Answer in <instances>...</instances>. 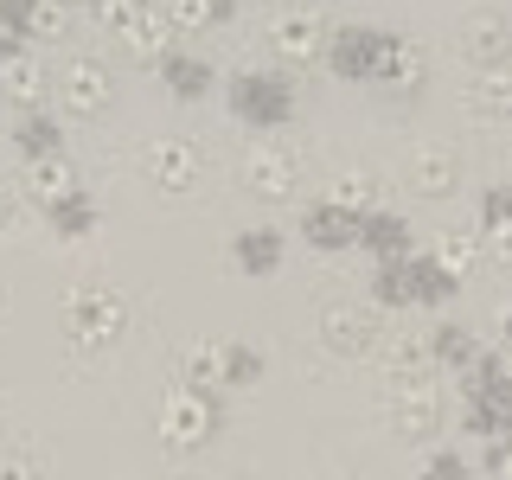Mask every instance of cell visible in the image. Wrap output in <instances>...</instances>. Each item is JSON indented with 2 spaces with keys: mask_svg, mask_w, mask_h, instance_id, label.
<instances>
[{
  "mask_svg": "<svg viewBox=\"0 0 512 480\" xmlns=\"http://www.w3.org/2000/svg\"><path fill=\"white\" fill-rule=\"evenodd\" d=\"M359 250L378 256V263H391V256H410V218L391 212V205H372V212L359 218Z\"/></svg>",
  "mask_w": 512,
  "mask_h": 480,
  "instance_id": "obj_16",
  "label": "cell"
},
{
  "mask_svg": "<svg viewBox=\"0 0 512 480\" xmlns=\"http://www.w3.org/2000/svg\"><path fill=\"white\" fill-rule=\"evenodd\" d=\"M397 39L404 32H384V26H340V32H327V71L333 77H346V84H365V77H384L391 71V52H397Z\"/></svg>",
  "mask_w": 512,
  "mask_h": 480,
  "instance_id": "obj_4",
  "label": "cell"
},
{
  "mask_svg": "<svg viewBox=\"0 0 512 480\" xmlns=\"http://www.w3.org/2000/svg\"><path fill=\"white\" fill-rule=\"evenodd\" d=\"M116 39H122L135 58L160 64V52H173V20H167V7H160V0H148L135 20H122V26H116Z\"/></svg>",
  "mask_w": 512,
  "mask_h": 480,
  "instance_id": "obj_17",
  "label": "cell"
},
{
  "mask_svg": "<svg viewBox=\"0 0 512 480\" xmlns=\"http://www.w3.org/2000/svg\"><path fill=\"white\" fill-rule=\"evenodd\" d=\"M455 186H461V154L442 148V141H416V148H410V192H423V199H448Z\"/></svg>",
  "mask_w": 512,
  "mask_h": 480,
  "instance_id": "obj_13",
  "label": "cell"
},
{
  "mask_svg": "<svg viewBox=\"0 0 512 480\" xmlns=\"http://www.w3.org/2000/svg\"><path fill=\"white\" fill-rule=\"evenodd\" d=\"M154 71H160V84L180 96V103H192V96L212 90V58H205V52H180V45H173V52H160Z\"/></svg>",
  "mask_w": 512,
  "mask_h": 480,
  "instance_id": "obj_19",
  "label": "cell"
},
{
  "mask_svg": "<svg viewBox=\"0 0 512 480\" xmlns=\"http://www.w3.org/2000/svg\"><path fill=\"white\" fill-rule=\"evenodd\" d=\"M269 52H282L288 64H308L327 52V26H320V13L308 0H288V7L269 13Z\"/></svg>",
  "mask_w": 512,
  "mask_h": 480,
  "instance_id": "obj_7",
  "label": "cell"
},
{
  "mask_svg": "<svg viewBox=\"0 0 512 480\" xmlns=\"http://www.w3.org/2000/svg\"><path fill=\"white\" fill-rule=\"evenodd\" d=\"M333 199H340V205H352V212H372V205H384V192H378V180H372V173H346V180L333 186Z\"/></svg>",
  "mask_w": 512,
  "mask_h": 480,
  "instance_id": "obj_27",
  "label": "cell"
},
{
  "mask_svg": "<svg viewBox=\"0 0 512 480\" xmlns=\"http://www.w3.org/2000/svg\"><path fill=\"white\" fill-rule=\"evenodd\" d=\"M436 256H442V269H455V276H468V269H474V256H480V244H474L468 231H448L442 244H436Z\"/></svg>",
  "mask_w": 512,
  "mask_h": 480,
  "instance_id": "obj_29",
  "label": "cell"
},
{
  "mask_svg": "<svg viewBox=\"0 0 512 480\" xmlns=\"http://www.w3.org/2000/svg\"><path fill=\"white\" fill-rule=\"evenodd\" d=\"M231 263L244 269V276H269V269H282V231H276V224L237 231L231 237Z\"/></svg>",
  "mask_w": 512,
  "mask_h": 480,
  "instance_id": "obj_21",
  "label": "cell"
},
{
  "mask_svg": "<svg viewBox=\"0 0 512 480\" xmlns=\"http://www.w3.org/2000/svg\"><path fill=\"white\" fill-rule=\"evenodd\" d=\"M512 218V186H487L480 192V231H487V224H506Z\"/></svg>",
  "mask_w": 512,
  "mask_h": 480,
  "instance_id": "obj_31",
  "label": "cell"
},
{
  "mask_svg": "<svg viewBox=\"0 0 512 480\" xmlns=\"http://www.w3.org/2000/svg\"><path fill=\"white\" fill-rule=\"evenodd\" d=\"M493 480H512V448H506V461H500V468H493Z\"/></svg>",
  "mask_w": 512,
  "mask_h": 480,
  "instance_id": "obj_38",
  "label": "cell"
},
{
  "mask_svg": "<svg viewBox=\"0 0 512 480\" xmlns=\"http://www.w3.org/2000/svg\"><path fill=\"white\" fill-rule=\"evenodd\" d=\"M26 45H32V39H20V32H13V26H0V64H7V58H20Z\"/></svg>",
  "mask_w": 512,
  "mask_h": 480,
  "instance_id": "obj_36",
  "label": "cell"
},
{
  "mask_svg": "<svg viewBox=\"0 0 512 480\" xmlns=\"http://www.w3.org/2000/svg\"><path fill=\"white\" fill-rule=\"evenodd\" d=\"M122 327H128V308L116 288H71L64 295V340L71 346L103 352V346H116Z\"/></svg>",
  "mask_w": 512,
  "mask_h": 480,
  "instance_id": "obj_5",
  "label": "cell"
},
{
  "mask_svg": "<svg viewBox=\"0 0 512 480\" xmlns=\"http://www.w3.org/2000/svg\"><path fill=\"white\" fill-rule=\"evenodd\" d=\"M224 96H231V116L250 122V128H282L295 116V84L276 71H237L224 84Z\"/></svg>",
  "mask_w": 512,
  "mask_h": 480,
  "instance_id": "obj_6",
  "label": "cell"
},
{
  "mask_svg": "<svg viewBox=\"0 0 512 480\" xmlns=\"http://www.w3.org/2000/svg\"><path fill=\"white\" fill-rule=\"evenodd\" d=\"M359 218H365V212H352V205H340V199L327 192V199H308V205H301V237H308L314 250L340 256V250L359 244Z\"/></svg>",
  "mask_w": 512,
  "mask_h": 480,
  "instance_id": "obj_10",
  "label": "cell"
},
{
  "mask_svg": "<svg viewBox=\"0 0 512 480\" xmlns=\"http://www.w3.org/2000/svg\"><path fill=\"white\" fill-rule=\"evenodd\" d=\"M237 180H244L256 199H295V186H301V154H295V148H250L244 167H237Z\"/></svg>",
  "mask_w": 512,
  "mask_h": 480,
  "instance_id": "obj_12",
  "label": "cell"
},
{
  "mask_svg": "<svg viewBox=\"0 0 512 480\" xmlns=\"http://www.w3.org/2000/svg\"><path fill=\"white\" fill-rule=\"evenodd\" d=\"M7 224H13V192L0 186V231H7Z\"/></svg>",
  "mask_w": 512,
  "mask_h": 480,
  "instance_id": "obj_37",
  "label": "cell"
},
{
  "mask_svg": "<svg viewBox=\"0 0 512 480\" xmlns=\"http://www.w3.org/2000/svg\"><path fill=\"white\" fill-rule=\"evenodd\" d=\"M384 372H391V384H410L429 372V340H391L384 346Z\"/></svg>",
  "mask_w": 512,
  "mask_h": 480,
  "instance_id": "obj_26",
  "label": "cell"
},
{
  "mask_svg": "<svg viewBox=\"0 0 512 480\" xmlns=\"http://www.w3.org/2000/svg\"><path fill=\"white\" fill-rule=\"evenodd\" d=\"M141 173H148L160 192H192L205 180V154L180 135H160V141H148V154H141Z\"/></svg>",
  "mask_w": 512,
  "mask_h": 480,
  "instance_id": "obj_8",
  "label": "cell"
},
{
  "mask_svg": "<svg viewBox=\"0 0 512 480\" xmlns=\"http://www.w3.org/2000/svg\"><path fill=\"white\" fill-rule=\"evenodd\" d=\"M32 13H39V0H0V26H13L20 39H32Z\"/></svg>",
  "mask_w": 512,
  "mask_h": 480,
  "instance_id": "obj_33",
  "label": "cell"
},
{
  "mask_svg": "<svg viewBox=\"0 0 512 480\" xmlns=\"http://www.w3.org/2000/svg\"><path fill=\"white\" fill-rule=\"evenodd\" d=\"M487 250L512 269V218H506V224H487Z\"/></svg>",
  "mask_w": 512,
  "mask_h": 480,
  "instance_id": "obj_35",
  "label": "cell"
},
{
  "mask_svg": "<svg viewBox=\"0 0 512 480\" xmlns=\"http://www.w3.org/2000/svg\"><path fill=\"white\" fill-rule=\"evenodd\" d=\"M45 90H52V71H45V58H39V52H20V58L0 64V96H7V103L39 109V103H45Z\"/></svg>",
  "mask_w": 512,
  "mask_h": 480,
  "instance_id": "obj_18",
  "label": "cell"
},
{
  "mask_svg": "<svg viewBox=\"0 0 512 480\" xmlns=\"http://www.w3.org/2000/svg\"><path fill=\"white\" fill-rule=\"evenodd\" d=\"M474 352H480V340H474L468 327H455V320H442V327L429 333V359H436V365H455V372H461Z\"/></svg>",
  "mask_w": 512,
  "mask_h": 480,
  "instance_id": "obj_25",
  "label": "cell"
},
{
  "mask_svg": "<svg viewBox=\"0 0 512 480\" xmlns=\"http://www.w3.org/2000/svg\"><path fill=\"white\" fill-rule=\"evenodd\" d=\"M461 58L468 64H480V71H487V64H506L512 58V20L500 7H474V13H461Z\"/></svg>",
  "mask_w": 512,
  "mask_h": 480,
  "instance_id": "obj_11",
  "label": "cell"
},
{
  "mask_svg": "<svg viewBox=\"0 0 512 480\" xmlns=\"http://www.w3.org/2000/svg\"><path fill=\"white\" fill-rule=\"evenodd\" d=\"M154 429H160V442H167L173 455H192V448H205V442L224 429L218 391H192V384H180V391H173L167 404L154 410Z\"/></svg>",
  "mask_w": 512,
  "mask_h": 480,
  "instance_id": "obj_2",
  "label": "cell"
},
{
  "mask_svg": "<svg viewBox=\"0 0 512 480\" xmlns=\"http://www.w3.org/2000/svg\"><path fill=\"white\" fill-rule=\"evenodd\" d=\"M64 32V0H39V13H32V39H58Z\"/></svg>",
  "mask_w": 512,
  "mask_h": 480,
  "instance_id": "obj_34",
  "label": "cell"
},
{
  "mask_svg": "<svg viewBox=\"0 0 512 480\" xmlns=\"http://www.w3.org/2000/svg\"><path fill=\"white\" fill-rule=\"evenodd\" d=\"M45 218H52V231H58V237H90L96 224H103V205H96L84 186H71L64 199L45 205Z\"/></svg>",
  "mask_w": 512,
  "mask_h": 480,
  "instance_id": "obj_22",
  "label": "cell"
},
{
  "mask_svg": "<svg viewBox=\"0 0 512 480\" xmlns=\"http://www.w3.org/2000/svg\"><path fill=\"white\" fill-rule=\"evenodd\" d=\"M320 340H327L340 359H359V352L378 346V327L365 308H352V301H333V308H320Z\"/></svg>",
  "mask_w": 512,
  "mask_h": 480,
  "instance_id": "obj_14",
  "label": "cell"
},
{
  "mask_svg": "<svg viewBox=\"0 0 512 480\" xmlns=\"http://www.w3.org/2000/svg\"><path fill=\"white\" fill-rule=\"evenodd\" d=\"M416 480H474V468L455 455V448H436V455L423 461V474H416Z\"/></svg>",
  "mask_w": 512,
  "mask_h": 480,
  "instance_id": "obj_30",
  "label": "cell"
},
{
  "mask_svg": "<svg viewBox=\"0 0 512 480\" xmlns=\"http://www.w3.org/2000/svg\"><path fill=\"white\" fill-rule=\"evenodd\" d=\"M167 7L173 32H205V26H224L237 13V0H160Z\"/></svg>",
  "mask_w": 512,
  "mask_h": 480,
  "instance_id": "obj_23",
  "label": "cell"
},
{
  "mask_svg": "<svg viewBox=\"0 0 512 480\" xmlns=\"http://www.w3.org/2000/svg\"><path fill=\"white\" fill-rule=\"evenodd\" d=\"M384 84H423V45H416V39H397V52H391V71H384Z\"/></svg>",
  "mask_w": 512,
  "mask_h": 480,
  "instance_id": "obj_28",
  "label": "cell"
},
{
  "mask_svg": "<svg viewBox=\"0 0 512 480\" xmlns=\"http://www.w3.org/2000/svg\"><path fill=\"white\" fill-rule=\"evenodd\" d=\"M13 148H20V160H45V154H64V122L52 116V109H20V122H13Z\"/></svg>",
  "mask_w": 512,
  "mask_h": 480,
  "instance_id": "obj_20",
  "label": "cell"
},
{
  "mask_svg": "<svg viewBox=\"0 0 512 480\" xmlns=\"http://www.w3.org/2000/svg\"><path fill=\"white\" fill-rule=\"evenodd\" d=\"M436 423H442V410H436V391H429L423 378L397 384V397H391V429H397V436H404V442H423Z\"/></svg>",
  "mask_w": 512,
  "mask_h": 480,
  "instance_id": "obj_15",
  "label": "cell"
},
{
  "mask_svg": "<svg viewBox=\"0 0 512 480\" xmlns=\"http://www.w3.org/2000/svg\"><path fill=\"white\" fill-rule=\"evenodd\" d=\"M455 288H461V276L442 269V256H416V250L372 269V301L378 308H448Z\"/></svg>",
  "mask_w": 512,
  "mask_h": 480,
  "instance_id": "obj_1",
  "label": "cell"
},
{
  "mask_svg": "<svg viewBox=\"0 0 512 480\" xmlns=\"http://www.w3.org/2000/svg\"><path fill=\"white\" fill-rule=\"evenodd\" d=\"M109 64L103 58H90V52H77L71 64L58 71V103L71 109V116H103L109 109Z\"/></svg>",
  "mask_w": 512,
  "mask_h": 480,
  "instance_id": "obj_9",
  "label": "cell"
},
{
  "mask_svg": "<svg viewBox=\"0 0 512 480\" xmlns=\"http://www.w3.org/2000/svg\"><path fill=\"white\" fill-rule=\"evenodd\" d=\"M0 480H45V468H39V455L13 448V455H0Z\"/></svg>",
  "mask_w": 512,
  "mask_h": 480,
  "instance_id": "obj_32",
  "label": "cell"
},
{
  "mask_svg": "<svg viewBox=\"0 0 512 480\" xmlns=\"http://www.w3.org/2000/svg\"><path fill=\"white\" fill-rule=\"evenodd\" d=\"M26 186L32 192H39V199L45 205H52V199H64V192H71L77 180H71V160H64V154H45V160H26Z\"/></svg>",
  "mask_w": 512,
  "mask_h": 480,
  "instance_id": "obj_24",
  "label": "cell"
},
{
  "mask_svg": "<svg viewBox=\"0 0 512 480\" xmlns=\"http://www.w3.org/2000/svg\"><path fill=\"white\" fill-rule=\"evenodd\" d=\"M263 378V352L250 340H205L186 352V384L192 391H244V384Z\"/></svg>",
  "mask_w": 512,
  "mask_h": 480,
  "instance_id": "obj_3",
  "label": "cell"
}]
</instances>
